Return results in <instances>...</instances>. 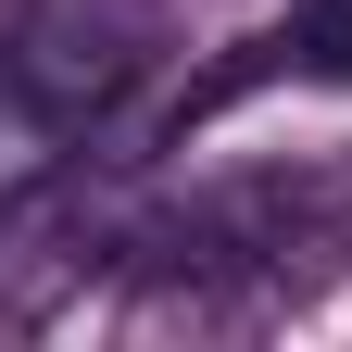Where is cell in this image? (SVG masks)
Returning <instances> with one entry per match:
<instances>
[{
  "mask_svg": "<svg viewBox=\"0 0 352 352\" xmlns=\"http://www.w3.org/2000/svg\"><path fill=\"white\" fill-rule=\"evenodd\" d=\"M164 51V0H13L0 13V88H25L51 126H101Z\"/></svg>",
  "mask_w": 352,
  "mask_h": 352,
  "instance_id": "cell-1",
  "label": "cell"
},
{
  "mask_svg": "<svg viewBox=\"0 0 352 352\" xmlns=\"http://www.w3.org/2000/svg\"><path fill=\"white\" fill-rule=\"evenodd\" d=\"M289 51H302V76L352 88V0H289Z\"/></svg>",
  "mask_w": 352,
  "mask_h": 352,
  "instance_id": "cell-2",
  "label": "cell"
}]
</instances>
